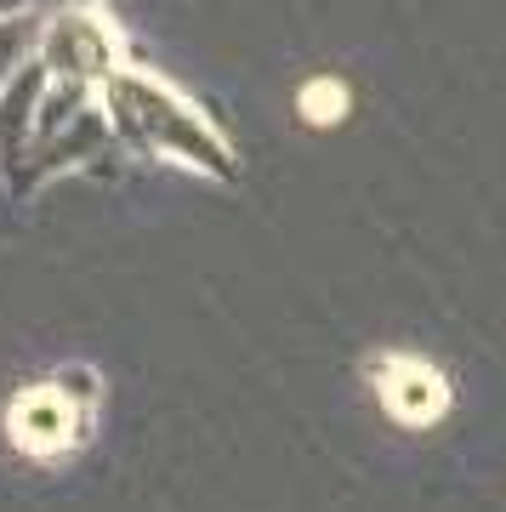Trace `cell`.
<instances>
[{
	"label": "cell",
	"mask_w": 506,
	"mask_h": 512,
	"mask_svg": "<svg viewBox=\"0 0 506 512\" xmlns=\"http://www.w3.org/2000/svg\"><path fill=\"white\" fill-rule=\"evenodd\" d=\"M347 114V86L342 80H313L308 92H302V120L308 126H336Z\"/></svg>",
	"instance_id": "obj_5"
},
{
	"label": "cell",
	"mask_w": 506,
	"mask_h": 512,
	"mask_svg": "<svg viewBox=\"0 0 506 512\" xmlns=\"http://www.w3.org/2000/svg\"><path fill=\"white\" fill-rule=\"evenodd\" d=\"M376 387H381L387 416L404 421V427H433L450 410V382L433 365H421V359H387L376 370Z\"/></svg>",
	"instance_id": "obj_4"
},
{
	"label": "cell",
	"mask_w": 506,
	"mask_h": 512,
	"mask_svg": "<svg viewBox=\"0 0 506 512\" xmlns=\"http://www.w3.org/2000/svg\"><path fill=\"white\" fill-rule=\"evenodd\" d=\"M86 427H91V410L74 404L57 382L23 387L18 399H12V410H6L12 444L35 461H52V456H63V450H74V444L86 439Z\"/></svg>",
	"instance_id": "obj_2"
},
{
	"label": "cell",
	"mask_w": 506,
	"mask_h": 512,
	"mask_svg": "<svg viewBox=\"0 0 506 512\" xmlns=\"http://www.w3.org/2000/svg\"><path fill=\"white\" fill-rule=\"evenodd\" d=\"M40 63L46 74H57L63 86H80L86 92L91 80H103L109 86L114 74V40L103 29V18H91V12H69V18H57L40 40Z\"/></svg>",
	"instance_id": "obj_3"
},
{
	"label": "cell",
	"mask_w": 506,
	"mask_h": 512,
	"mask_svg": "<svg viewBox=\"0 0 506 512\" xmlns=\"http://www.w3.org/2000/svg\"><path fill=\"white\" fill-rule=\"evenodd\" d=\"M12 6H18V0H0V12H12Z\"/></svg>",
	"instance_id": "obj_6"
},
{
	"label": "cell",
	"mask_w": 506,
	"mask_h": 512,
	"mask_svg": "<svg viewBox=\"0 0 506 512\" xmlns=\"http://www.w3.org/2000/svg\"><path fill=\"white\" fill-rule=\"evenodd\" d=\"M103 97H109V120L126 131L137 148L171 154V160L199 165V171H217V177L228 171L222 137L205 126L182 97L165 92V86H154V80H143V74H114L109 86H103Z\"/></svg>",
	"instance_id": "obj_1"
}]
</instances>
